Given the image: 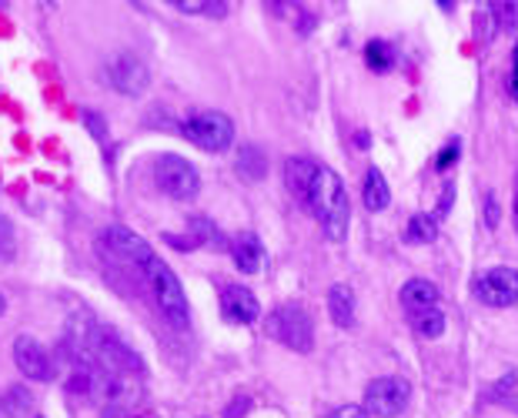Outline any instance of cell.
<instances>
[{"label":"cell","mask_w":518,"mask_h":418,"mask_svg":"<svg viewBox=\"0 0 518 418\" xmlns=\"http://www.w3.org/2000/svg\"><path fill=\"white\" fill-rule=\"evenodd\" d=\"M284 184L305 204L308 215L318 218V225L325 227V238L342 245L348 238V221H352V204H348V191H344L342 178L321 161L311 157H291L284 165Z\"/></svg>","instance_id":"1"},{"label":"cell","mask_w":518,"mask_h":418,"mask_svg":"<svg viewBox=\"0 0 518 418\" xmlns=\"http://www.w3.org/2000/svg\"><path fill=\"white\" fill-rule=\"evenodd\" d=\"M141 271H144V278H147V288H151V295H154V301H157L161 315L174 325L177 332H184L191 325V308H188V298H184V288H181L177 275L157 258V254L144 264Z\"/></svg>","instance_id":"2"},{"label":"cell","mask_w":518,"mask_h":418,"mask_svg":"<svg viewBox=\"0 0 518 418\" xmlns=\"http://www.w3.org/2000/svg\"><path fill=\"white\" fill-rule=\"evenodd\" d=\"M264 328H268V334H272L274 342L288 345L291 351L308 355V351L315 348V322H311V315H308L301 305H295V301L274 308L272 315H268Z\"/></svg>","instance_id":"3"},{"label":"cell","mask_w":518,"mask_h":418,"mask_svg":"<svg viewBox=\"0 0 518 418\" xmlns=\"http://www.w3.org/2000/svg\"><path fill=\"white\" fill-rule=\"evenodd\" d=\"M181 134L191 144H198L201 151H211V155H221V151H228L235 144V124L221 111H198V114H191L181 124Z\"/></svg>","instance_id":"4"},{"label":"cell","mask_w":518,"mask_h":418,"mask_svg":"<svg viewBox=\"0 0 518 418\" xmlns=\"http://www.w3.org/2000/svg\"><path fill=\"white\" fill-rule=\"evenodd\" d=\"M154 181H157V188H161L167 198H174V201H191V198H198L201 191L198 167L181 155L157 157V161H154Z\"/></svg>","instance_id":"5"},{"label":"cell","mask_w":518,"mask_h":418,"mask_svg":"<svg viewBox=\"0 0 518 418\" xmlns=\"http://www.w3.org/2000/svg\"><path fill=\"white\" fill-rule=\"evenodd\" d=\"M412 402V385L398 378V375H385L365 388V408L368 415L378 418H398Z\"/></svg>","instance_id":"6"},{"label":"cell","mask_w":518,"mask_h":418,"mask_svg":"<svg viewBox=\"0 0 518 418\" xmlns=\"http://www.w3.org/2000/svg\"><path fill=\"white\" fill-rule=\"evenodd\" d=\"M471 291L488 308H512L518 305V271L515 268H488L471 281Z\"/></svg>","instance_id":"7"},{"label":"cell","mask_w":518,"mask_h":418,"mask_svg":"<svg viewBox=\"0 0 518 418\" xmlns=\"http://www.w3.org/2000/svg\"><path fill=\"white\" fill-rule=\"evenodd\" d=\"M104 74L107 81H111V87L124 97H141L144 91H147V84H151L147 64H144L138 54H118V58L104 67Z\"/></svg>","instance_id":"8"},{"label":"cell","mask_w":518,"mask_h":418,"mask_svg":"<svg viewBox=\"0 0 518 418\" xmlns=\"http://www.w3.org/2000/svg\"><path fill=\"white\" fill-rule=\"evenodd\" d=\"M13 361H17L21 375L31 378V382H50L54 378V359L48 355V348L31 334L13 338Z\"/></svg>","instance_id":"9"},{"label":"cell","mask_w":518,"mask_h":418,"mask_svg":"<svg viewBox=\"0 0 518 418\" xmlns=\"http://www.w3.org/2000/svg\"><path fill=\"white\" fill-rule=\"evenodd\" d=\"M101 238H104V245L111 248V254H118L121 262L134 264V268H144V264L154 258L151 245H147L141 235H134L130 227H124V225L104 227V235H101Z\"/></svg>","instance_id":"10"},{"label":"cell","mask_w":518,"mask_h":418,"mask_svg":"<svg viewBox=\"0 0 518 418\" xmlns=\"http://www.w3.org/2000/svg\"><path fill=\"white\" fill-rule=\"evenodd\" d=\"M221 315L231 325L258 322V315H261L258 295H255L251 288H245V285H228L221 291Z\"/></svg>","instance_id":"11"},{"label":"cell","mask_w":518,"mask_h":418,"mask_svg":"<svg viewBox=\"0 0 518 418\" xmlns=\"http://www.w3.org/2000/svg\"><path fill=\"white\" fill-rule=\"evenodd\" d=\"M442 295H438V288L432 281H424V278H412V281H405L401 288V308L408 311V318L412 315H422V311H435Z\"/></svg>","instance_id":"12"},{"label":"cell","mask_w":518,"mask_h":418,"mask_svg":"<svg viewBox=\"0 0 518 418\" xmlns=\"http://www.w3.org/2000/svg\"><path fill=\"white\" fill-rule=\"evenodd\" d=\"M231 258H235L237 271L245 275H255L261 268V238L251 235V231H241L235 241H231Z\"/></svg>","instance_id":"13"},{"label":"cell","mask_w":518,"mask_h":418,"mask_svg":"<svg viewBox=\"0 0 518 418\" xmlns=\"http://www.w3.org/2000/svg\"><path fill=\"white\" fill-rule=\"evenodd\" d=\"M362 201H365L368 211H385V208H388L391 188L378 167H368L365 181H362Z\"/></svg>","instance_id":"14"},{"label":"cell","mask_w":518,"mask_h":418,"mask_svg":"<svg viewBox=\"0 0 518 418\" xmlns=\"http://www.w3.org/2000/svg\"><path fill=\"white\" fill-rule=\"evenodd\" d=\"M328 315L338 328H352L354 325V291L348 285L328 288Z\"/></svg>","instance_id":"15"},{"label":"cell","mask_w":518,"mask_h":418,"mask_svg":"<svg viewBox=\"0 0 518 418\" xmlns=\"http://www.w3.org/2000/svg\"><path fill=\"white\" fill-rule=\"evenodd\" d=\"M31 408H34V398L27 385H11L0 392V418H27Z\"/></svg>","instance_id":"16"},{"label":"cell","mask_w":518,"mask_h":418,"mask_svg":"<svg viewBox=\"0 0 518 418\" xmlns=\"http://www.w3.org/2000/svg\"><path fill=\"white\" fill-rule=\"evenodd\" d=\"M237 174L245 181H261L268 174V157H264V151H261L258 144H245L237 151Z\"/></svg>","instance_id":"17"},{"label":"cell","mask_w":518,"mask_h":418,"mask_svg":"<svg viewBox=\"0 0 518 418\" xmlns=\"http://www.w3.org/2000/svg\"><path fill=\"white\" fill-rule=\"evenodd\" d=\"M405 238L415 245H432L438 238V221L432 215H412L408 227H405Z\"/></svg>","instance_id":"18"},{"label":"cell","mask_w":518,"mask_h":418,"mask_svg":"<svg viewBox=\"0 0 518 418\" xmlns=\"http://www.w3.org/2000/svg\"><path fill=\"white\" fill-rule=\"evenodd\" d=\"M408 322H412V328L422 334V338H442V334H445V325H448L445 322V311H442V308L422 311V315H412Z\"/></svg>","instance_id":"19"},{"label":"cell","mask_w":518,"mask_h":418,"mask_svg":"<svg viewBox=\"0 0 518 418\" xmlns=\"http://www.w3.org/2000/svg\"><path fill=\"white\" fill-rule=\"evenodd\" d=\"M221 231L208 218H191V245H221Z\"/></svg>","instance_id":"20"},{"label":"cell","mask_w":518,"mask_h":418,"mask_svg":"<svg viewBox=\"0 0 518 418\" xmlns=\"http://www.w3.org/2000/svg\"><path fill=\"white\" fill-rule=\"evenodd\" d=\"M174 7L181 13H211V17H224L228 13L224 0H174Z\"/></svg>","instance_id":"21"},{"label":"cell","mask_w":518,"mask_h":418,"mask_svg":"<svg viewBox=\"0 0 518 418\" xmlns=\"http://www.w3.org/2000/svg\"><path fill=\"white\" fill-rule=\"evenodd\" d=\"M492 17L502 31H518V0H502L492 4Z\"/></svg>","instance_id":"22"},{"label":"cell","mask_w":518,"mask_h":418,"mask_svg":"<svg viewBox=\"0 0 518 418\" xmlns=\"http://www.w3.org/2000/svg\"><path fill=\"white\" fill-rule=\"evenodd\" d=\"M365 60L371 71H388L391 67V50L388 44H381V40H371L365 48Z\"/></svg>","instance_id":"23"},{"label":"cell","mask_w":518,"mask_h":418,"mask_svg":"<svg viewBox=\"0 0 518 418\" xmlns=\"http://www.w3.org/2000/svg\"><path fill=\"white\" fill-rule=\"evenodd\" d=\"M459 151H461L459 138H451V141H448L445 147L438 151V161H435V167H438V171H448V167L455 165V161H459Z\"/></svg>","instance_id":"24"},{"label":"cell","mask_w":518,"mask_h":418,"mask_svg":"<svg viewBox=\"0 0 518 418\" xmlns=\"http://www.w3.org/2000/svg\"><path fill=\"white\" fill-rule=\"evenodd\" d=\"M84 128L94 134V141H107V124L97 111H84Z\"/></svg>","instance_id":"25"},{"label":"cell","mask_w":518,"mask_h":418,"mask_svg":"<svg viewBox=\"0 0 518 418\" xmlns=\"http://www.w3.org/2000/svg\"><path fill=\"white\" fill-rule=\"evenodd\" d=\"M328 418H368V408H362V405H342V408H335Z\"/></svg>","instance_id":"26"},{"label":"cell","mask_w":518,"mask_h":418,"mask_svg":"<svg viewBox=\"0 0 518 418\" xmlns=\"http://www.w3.org/2000/svg\"><path fill=\"white\" fill-rule=\"evenodd\" d=\"M451 204H455V184H448L445 191H442V201H438L435 218H445L448 211H451Z\"/></svg>","instance_id":"27"},{"label":"cell","mask_w":518,"mask_h":418,"mask_svg":"<svg viewBox=\"0 0 518 418\" xmlns=\"http://www.w3.org/2000/svg\"><path fill=\"white\" fill-rule=\"evenodd\" d=\"M485 218H488V227L498 225V208H495V191L485 194Z\"/></svg>","instance_id":"28"},{"label":"cell","mask_w":518,"mask_h":418,"mask_svg":"<svg viewBox=\"0 0 518 418\" xmlns=\"http://www.w3.org/2000/svg\"><path fill=\"white\" fill-rule=\"evenodd\" d=\"M247 405H251L247 398H237V402H231V405L224 408V418H241L247 412Z\"/></svg>","instance_id":"29"},{"label":"cell","mask_w":518,"mask_h":418,"mask_svg":"<svg viewBox=\"0 0 518 418\" xmlns=\"http://www.w3.org/2000/svg\"><path fill=\"white\" fill-rule=\"evenodd\" d=\"M0 241H4V245L13 251V231H11V225H7L4 218H0ZM0 258H4V248H0Z\"/></svg>","instance_id":"30"},{"label":"cell","mask_w":518,"mask_h":418,"mask_svg":"<svg viewBox=\"0 0 518 418\" xmlns=\"http://www.w3.org/2000/svg\"><path fill=\"white\" fill-rule=\"evenodd\" d=\"M512 211H515V231H518V178H515V204H512Z\"/></svg>","instance_id":"31"},{"label":"cell","mask_w":518,"mask_h":418,"mask_svg":"<svg viewBox=\"0 0 518 418\" xmlns=\"http://www.w3.org/2000/svg\"><path fill=\"white\" fill-rule=\"evenodd\" d=\"M512 97L518 101V74H512Z\"/></svg>","instance_id":"32"},{"label":"cell","mask_w":518,"mask_h":418,"mask_svg":"<svg viewBox=\"0 0 518 418\" xmlns=\"http://www.w3.org/2000/svg\"><path fill=\"white\" fill-rule=\"evenodd\" d=\"M4 311H7V298H4V295H0V315H4Z\"/></svg>","instance_id":"33"},{"label":"cell","mask_w":518,"mask_h":418,"mask_svg":"<svg viewBox=\"0 0 518 418\" xmlns=\"http://www.w3.org/2000/svg\"><path fill=\"white\" fill-rule=\"evenodd\" d=\"M512 60H515V74H518V44H515V50H512Z\"/></svg>","instance_id":"34"}]
</instances>
